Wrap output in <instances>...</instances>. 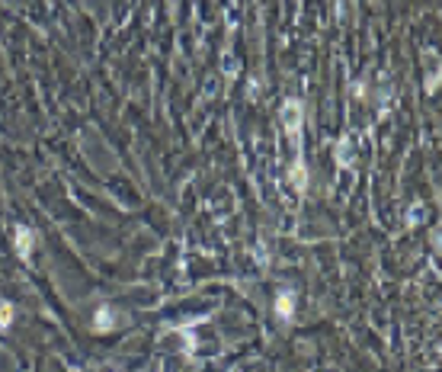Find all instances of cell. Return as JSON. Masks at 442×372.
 <instances>
[{
  "mask_svg": "<svg viewBox=\"0 0 442 372\" xmlns=\"http://www.w3.org/2000/svg\"><path fill=\"white\" fill-rule=\"evenodd\" d=\"M19 254H29V231H26V228H19Z\"/></svg>",
  "mask_w": 442,
  "mask_h": 372,
  "instance_id": "6da1fadb",
  "label": "cell"
},
{
  "mask_svg": "<svg viewBox=\"0 0 442 372\" xmlns=\"http://www.w3.org/2000/svg\"><path fill=\"white\" fill-rule=\"evenodd\" d=\"M279 311H282V315H288V295H282V302H279Z\"/></svg>",
  "mask_w": 442,
  "mask_h": 372,
  "instance_id": "7a4b0ae2",
  "label": "cell"
}]
</instances>
